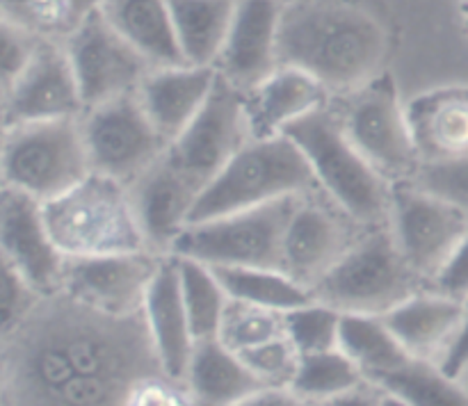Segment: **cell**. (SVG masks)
Listing matches in <instances>:
<instances>
[{"instance_id":"1","label":"cell","mask_w":468,"mask_h":406,"mask_svg":"<svg viewBox=\"0 0 468 406\" xmlns=\"http://www.w3.org/2000/svg\"><path fill=\"white\" fill-rule=\"evenodd\" d=\"M154 374L165 370L144 310L108 313L55 292L3 331L0 406H126Z\"/></svg>"},{"instance_id":"2","label":"cell","mask_w":468,"mask_h":406,"mask_svg":"<svg viewBox=\"0 0 468 406\" xmlns=\"http://www.w3.org/2000/svg\"><path fill=\"white\" fill-rule=\"evenodd\" d=\"M388 44L382 18L364 5L295 0L283 7L279 67L302 68L329 91L347 94L384 73Z\"/></svg>"},{"instance_id":"3","label":"cell","mask_w":468,"mask_h":406,"mask_svg":"<svg viewBox=\"0 0 468 406\" xmlns=\"http://www.w3.org/2000/svg\"><path fill=\"white\" fill-rule=\"evenodd\" d=\"M286 135L302 149L329 201L364 228L391 222L393 182L368 162L343 126L336 105H324L300 119Z\"/></svg>"},{"instance_id":"4","label":"cell","mask_w":468,"mask_h":406,"mask_svg":"<svg viewBox=\"0 0 468 406\" xmlns=\"http://www.w3.org/2000/svg\"><path fill=\"white\" fill-rule=\"evenodd\" d=\"M41 210L64 258L149 249L131 185L105 173L91 172L64 194L44 201Z\"/></svg>"},{"instance_id":"5","label":"cell","mask_w":468,"mask_h":406,"mask_svg":"<svg viewBox=\"0 0 468 406\" xmlns=\"http://www.w3.org/2000/svg\"><path fill=\"white\" fill-rule=\"evenodd\" d=\"M309 160L288 135L250 140L201 190L190 224L318 192Z\"/></svg>"},{"instance_id":"6","label":"cell","mask_w":468,"mask_h":406,"mask_svg":"<svg viewBox=\"0 0 468 406\" xmlns=\"http://www.w3.org/2000/svg\"><path fill=\"white\" fill-rule=\"evenodd\" d=\"M425 287L423 278L402 255L391 224H384L366 228L311 292L314 299L341 313L387 315Z\"/></svg>"},{"instance_id":"7","label":"cell","mask_w":468,"mask_h":406,"mask_svg":"<svg viewBox=\"0 0 468 406\" xmlns=\"http://www.w3.org/2000/svg\"><path fill=\"white\" fill-rule=\"evenodd\" d=\"M94 172L82 117L7 126L3 182L37 201H50Z\"/></svg>"},{"instance_id":"8","label":"cell","mask_w":468,"mask_h":406,"mask_svg":"<svg viewBox=\"0 0 468 406\" xmlns=\"http://www.w3.org/2000/svg\"><path fill=\"white\" fill-rule=\"evenodd\" d=\"M297 203L300 196H288L242 213L187 224L169 254L201 260L210 267L283 269V240Z\"/></svg>"},{"instance_id":"9","label":"cell","mask_w":468,"mask_h":406,"mask_svg":"<svg viewBox=\"0 0 468 406\" xmlns=\"http://www.w3.org/2000/svg\"><path fill=\"white\" fill-rule=\"evenodd\" d=\"M347 135L368 162L391 182L411 181L420 167L407 103L388 71L347 91L338 108Z\"/></svg>"},{"instance_id":"10","label":"cell","mask_w":468,"mask_h":406,"mask_svg":"<svg viewBox=\"0 0 468 406\" xmlns=\"http://www.w3.org/2000/svg\"><path fill=\"white\" fill-rule=\"evenodd\" d=\"M82 130L91 169L128 185L169 149V141L154 126L137 91L85 109Z\"/></svg>"},{"instance_id":"11","label":"cell","mask_w":468,"mask_h":406,"mask_svg":"<svg viewBox=\"0 0 468 406\" xmlns=\"http://www.w3.org/2000/svg\"><path fill=\"white\" fill-rule=\"evenodd\" d=\"M85 109L135 94L154 64L108 21L101 9L85 14L64 41Z\"/></svg>"},{"instance_id":"12","label":"cell","mask_w":468,"mask_h":406,"mask_svg":"<svg viewBox=\"0 0 468 406\" xmlns=\"http://www.w3.org/2000/svg\"><path fill=\"white\" fill-rule=\"evenodd\" d=\"M391 231L407 263L430 287L468 233V214L414 181L393 182Z\"/></svg>"},{"instance_id":"13","label":"cell","mask_w":468,"mask_h":406,"mask_svg":"<svg viewBox=\"0 0 468 406\" xmlns=\"http://www.w3.org/2000/svg\"><path fill=\"white\" fill-rule=\"evenodd\" d=\"M250 140L245 91L219 76L204 109L165 155L201 192Z\"/></svg>"},{"instance_id":"14","label":"cell","mask_w":468,"mask_h":406,"mask_svg":"<svg viewBox=\"0 0 468 406\" xmlns=\"http://www.w3.org/2000/svg\"><path fill=\"white\" fill-rule=\"evenodd\" d=\"M3 112L5 128L85 114V100L64 44L55 39L39 41L30 64L3 89Z\"/></svg>"},{"instance_id":"15","label":"cell","mask_w":468,"mask_h":406,"mask_svg":"<svg viewBox=\"0 0 468 406\" xmlns=\"http://www.w3.org/2000/svg\"><path fill=\"white\" fill-rule=\"evenodd\" d=\"M356 226L361 224L336 203H323L315 192L300 196L283 240V272L314 290L315 283L359 240Z\"/></svg>"},{"instance_id":"16","label":"cell","mask_w":468,"mask_h":406,"mask_svg":"<svg viewBox=\"0 0 468 406\" xmlns=\"http://www.w3.org/2000/svg\"><path fill=\"white\" fill-rule=\"evenodd\" d=\"M165 255L155 251L67 258L62 290L85 304L117 315H133L144 308L146 290Z\"/></svg>"},{"instance_id":"17","label":"cell","mask_w":468,"mask_h":406,"mask_svg":"<svg viewBox=\"0 0 468 406\" xmlns=\"http://www.w3.org/2000/svg\"><path fill=\"white\" fill-rule=\"evenodd\" d=\"M0 249L3 263L16 269L39 295L62 290L64 258L46 226L41 201L3 187L0 203Z\"/></svg>"},{"instance_id":"18","label":"cell","mask_w":468,"mask_h":406,"mask_svg":"<svg viewBox=\"0 0 468 406\" xmlns=\"http://www.w3.org/2000/svg\"><path fill=\"white\" fill-rule=\"evenodd\" d=\"M283 0H238L215 68L240 91L251 89L279 67Z\"/></svg>"},{"instance_id":"19","label":"cell","mask_w":468,"mask_h":406,"mask_svg":"<svg viewBox=\"0 0 468 406\" xmlns=\"http://www.w3.org/2000/svg\"><path fill=\"white\" fill-rule=\"evenodd\" d=\"M131 190L146 245L155 254L167 255L178 233L190 224L192 208L201 194L199 187L163 155L133 182Z\"/></svg>"},{"instance_id":"20","label":"cell","mask_w":468,"mask_h":406,"mask_svg":"<svg viewBox=\"0 0 468 406\" xmlns=\"http://www.w3.org/2000/svg\"><path fill=\"white\" fill-rule=\"evenodd\" d=\"M329 103V89L311 73L277 67L268 78L245 91V112L251 140L286 135L300 119Z\"/></svg>"},{"instance_id":"21","label":"cell","mask_w":468,"mask_h":406,"mask_svg":"<svg viewBox=\"0 0 468 406\" xmlns=\"http://www.w3.org/2000/svg\"><path fill=\"white\" fill-rule=\"evenodd\" d=\"M144 319L154 340L155 354L165 374L186 383L187 368L195 354L197 340L192 336L190 318L181 292L178 258L167 254L146 290Z\"/></svg>"},{"instance_id":"22","label":"cell","mask_w":468,"mask_h":406,"mask_svg":"<svg viewBox=\"0 0 468 406\" xmlns=\"http://www.w3.org/2000/svg\"><path fill=\"white\" fill-rule=\"evenodd\" d=\"M218 78L219 71L215 67H154L137 89V96L160 135L172 144L204 109Z\"/></svg>"},{"instance_id":"23","label":"cell","mask_w":468,"mask_h":406,"mask_svg":"<svg viewBox=\"0 0 468 406\" xmlns=\"http://www.w3.org/2000/svg\"><path fill=\"white\" fill-rule=\"evenodd\" d=\"M420 164L468 158V85L437 87L407 103Z\"/></svg>"},{"instance_id":"24","label":"cell","mask_w":468,"mask_h":406,"mask_svg":"<svg viewBox=\"0 0 468 406\" xmlns=\"http://www.w3.org/2000/svg\"><path fill=\"white\" fill-rule=\"evenodd\" d=\"M382 318L411 359L439 363L457 336L464 301L425 287Z\"/></svg>"},{"instance_id":"25","label":"cell","mask_w":468,"mask_h":406,"mask_svg":"<svg viewBox=\"0 0 468 406\" xmlns=\"http://www.w3.org/2000/svg\"><path fill=\"white\" fill-rule=\"evenodd\" d=\"M186 386L195 406H236L250 395L268 388L250 370V365L222 340L197 342Z\"/></svg>"},{"instance_id":"26","label":"cell","mask_w":468,"mask_h":406,"mask_svg":"<svg viewBox=\"0 0 468 406\" xmlns=\"http://www.w3.org/2000/svg\"><path fill=\"white\" fill-rule=\"evenodd\" d=\"M101 12L154 67L186 64L169 0H105Z\"/></svg>"},{"instance_id":"27","label":"cell","mask_w":468,"mask_h":406,"mask_svg":"<svg viewBox=\"0 0 468 406\" xmlns=\"http://www.w3.org/2000/svg\"><path fill=\"white\" fill-rule=\"evenodd\" d=\"M238 0H169L186 64L215 67L227 41Z\"/></svg>"},{"instance_id":"28","label":"cell","mask_w":468,"mask_h":406,"mask_svg":"<svg viewBox=\"0 0 468 406\" xmlns=\"http://www.w3.org/2000/svg\"><path fill=\"white\" fill-rule=\"evenodd\" d=\"M338 347L373 383L402 368L411 359L382 315L343 313Z\"/></svg>"},{"instance_id":"29","label":"cell","mask_w":468,"mask_h":406,"mask_svg":"<svg viewBox=\"0 0 468 406\" xmlns=\"http://www.w3.org/2000/svg\"><path fill=\"white\" fill-rule=\"evenodd\" d=\"M229 299L247 301L263 308L291 310L314 301V292L283 269L270 267H213Z\"/></svg>"},{"instance_id":"30","label":"cell","mask_w":468,"mask_h":406,"mask_svg":"<svg viewBox=\"0 0 468 406\" xmlns=\"http://www.w3.org/2000/svg\"><path fill=\"white\" fill-rule=\"evenodd\" d=\"M378 383L410 406H468V386L432 360L410 359Z\"/></svg>"},{"instance_id":"31","label":"cell","mask_w":468,"mask_h":406,"mask_svg":"<svg viewBox=\"0 0 468 406\" xmlns=\"http://www.w3.org/2000/svg\"><path fill=\"white\" fill-rule=\"evenodd\" d=\"M178 274L192 336L197 342L213 340L218 338L224 310L229 306V295L222 281L210 265L195 258H178Z\"/></svg>"},{"instance_id":"32","label":"cell","mask_w":468,"mask_h":406,"mask_svg":"<svg viewBox=\"0 0 468 406\" xmlns=\"http://www.w3.org/2000/svg\"><path fill=\"white\" fill-rule=\"evenodd\" d=\"M366 381L368 379L364 377L359 365L341 347H336V349L302 356L291 388L304 400L320 404L347 390H355Z\"/></svg>"},{"instance_id":"33","label":"cell","mask_w":468,"mask_h":406,"mask_svg":"<svg viewBox=\"0 0 468 406\" xmlns=\"http://www.w3.org/2000/svg\"><path fill=\"white\" fill-rule=\"evenodd\" d=\"M282 336H288L286 313L247 304V301L229 299L218 333V340H222L229 349L242 354V351L254 349V347L277 340Z\"/></svg>"},{"instance_id":"34","label":"cell","mask_w":468,"mask_h":406,"mask_svg":"<svg viewBox=\"0 0 468 406\" xmlns=\"http://www.w3.org/2000/svg\"><path fill=\"white\" fill-rule=\"evenodd\" d=\"M0 14L5 23L23 27L41 39H67L80 21L71 0H0Z\"/></svg>"},{"instance_id":"35","label":"cell","mask_w":468,"mask_h":406,"mask_svg":"<svg viewBox=\"0 0 468 406\" xmlns=\"http://www.w3.org/2000/svg\"><path fill=\"white\" fill-rule=\"evenodd\" d=\"M341 310L314 299L286 313V331L302 356L336 349L341 340Z\"/></svg>"},{"instance_id":"36","label":"cell","mask_w":468,"mask_h":406,"mask_svg":"<svg viewBox=\"0 0 468 406\" xmlns=\"http://www.w3.org/2000/svg\"><path fill=\"white\" fill-rule=\"evenodd\" d=\"M240 359L250 365V370L261 379L263 386L291 388L297 368H300L302 354L295 349L291 338L282 336L277 340L254 347V349L242 351Z\"/></svg>"},{"instance_id":"37","label":"cell","mask_w":468,"mask_h":406,"mask_svg":"<svg viewBox=\"0 0 468 406\" xmlns=\"http://www.w3.org/2000/svg\"><path fill=\"white\" fill-rule=\"evenodd\" d=\"M411 181L423 190L451 201L468 214V158L452 162L420 164Z\"/></svg>"},{"instance_id":"38","label":"cell","mask_w":468,"mask_h":406,"mask_svg":"<svg viewBox=\"0 0 468 406\" xmlns=\"http://www.w3.org/2000/svg\"><path fill=\"white\" fill-rule=\"evenodd\" d=\"M41 36L12 26V23H0V82L3 89H7L14 80L23 73V68L30 64Z\"/></svg>"},{"instance_id":"39","label":"cell","mask_w":468,"mask_h":406,"mask_svg":"<svg viewBox=\"0 0 468 406\" xmlns=\"http://www.w3.org/2000/svg\"><path fill=\"white\" fill-rule=\"evenodd\" d=\"M126 406H195L190 390L183 381L167 377V374H154L137 383L128 395Z\"/></svg>"},{"instance_id":"40","label":"cell","mask_w":468,"mask_h":406,"mask_svg":"<svg viewBox=\"0 0 468 406\" xmlns=\"http://www.w3.org/2000/svg\"><path fill=\"white\" fill-rule=\"evenodd\" d=\"M41 297L16 269L3 263V331L16 327Z\"/></svg>"},{"instance_id":"41","label":"cell","mask_w":468,"mask_h":406,"mask_svg":"<svg viewBox=\"0 0 468 406\" xmlns=\"http://www.w3.org/2000/svg\"><path fill=\"white\" fill-rule=\"evenodd\" d=\"M430 287L457 301H468V233L446 265L439 269Z\"/></svg>"},{"instance_id":"42","label":"cell","mask_w":468,"mask_h":406,"mask_svg":"<svg viewBox=\"0 0 468 406\" xmlns=\"http://www.w3.org/2000/svg\"><path fill=\"white\" fill-rule=\"evenodd\" d=\"M439 365L452 377H462L468 368V301H464V318H462L460 328H457V336L452 338L451 347L443 354V359L439 360Z\"/></svg>"},{"instance_id":"43","label":"cell","mask_w":468,"mask_h":406,"mask_svg":"<svg viewBox=\"0 0 468 406\" xmlns=\"http://www.w3.org/2000/svg\"><path fill=\"white\" fill-rule=\"evenodd\" d=\"M236 406H315L292 388H261Z\"/></svg>"},{"instance_id":"44","label":"cell","mask_w":468,"mask_h":406,"mask_svg":"<svg viewBox=\"0 0 468 406\" xmlns=\"http://www.w3.org/2000/svg\"><path fill=\"white\" fill-rule=\"evenodd\" d=\"M384 390L373 381L361 383L355 390H347L343 395L332 397V400H324L315 406H379Z\"/></svg>"},{"instance_id":"45","label":"cell","mask_w":468,"mask_h":406,"mask_svg":"<svg viewBox=\"0 0 468 406\" xmlns=\"http://www.w3.org/2000/svg\"><path fill=\"white\" fill-rule=\"evenodd\" d=\"M73 7H76L78 16H85V14L94 12V9H101L105 5V0H71Z\"/></svg>"},{"instance_id":"46","label":"cell","mask_w":468,"mask_h":406,"mask_svg":"<svg viewBox=\"0 0 468 406\" xmlns=\"http://www.w3.org/2000/svg\"><path fill=\"white\" fill-rule=\"evenodd\" d=\"M379 406H410V404H407V401H402L400 397H396V395H391V392L384 390L382 400H379Z\"/></svg>"},{"instance_id":"47","label":"cell","mask_w":468,"mask_h":406,"mask_svg":"<svg viewBox=\"0 0 468 406\" xmlns=\"http://www.w3.org/2000/svg\"><path fill=\"white\" fill-rule=\"evenodd\" d=\"M464 18H466V27H468V0H464Z\"/></svg>"},{"instance_id":"48","label":"cell","mask_w":468,"mask_h":406,"mask_svg":"<svg viewBox=\"0 0 468 406\" xmlns=\"http://www.w3.org/2000/svg\"><path fill=\"white\" fill-rule=\"evenodd\" d=\"M460 379H462V381H464V383H466V386H468V368L464 370V374H462V377H460Z\"/></svg>"},{"instance_id":"49","label":"cell","mask_w":468,"mask_h":406,"mask_svg":"<svg viewBox=\"0 0 468 406\" xmlns=\"http://www.w3.org/2000/svg\"><path fill=\"white\" fill-rule=\"evenodd\" d=\"M288 3H295V0H288Z\"/></svg>"},{"instance_id":"50","label":"cell","mask_w":468,"mask_h":406,"mask_svg":"<svg viewBox=\"0 0 468 406\" xmlns=\"http://www.w3.org/2000/svg\"><path fill=\"white\" fill-rule=\"evenodd\" d=\"M462 3H464V0H462Z\"/></svg>"}]
</instances>
